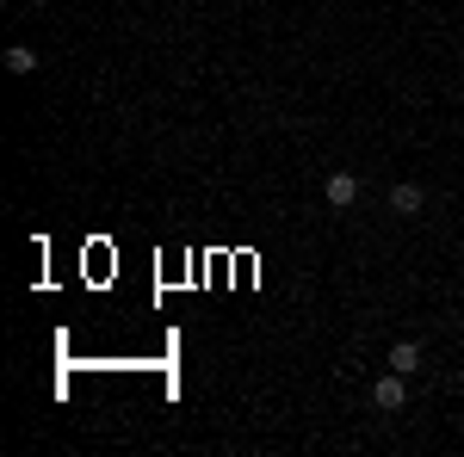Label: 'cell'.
<instances>
[{"label":"cell","instance_id":"cell-2","mask_svg":"<svg viewBox=\"0 0 464 457\" xmlns=\"http://www.w3.org/2000/svg\"><path fill=\"white\" fill-rule=\"evenodd\" d=\"M322 198H328L334 211H347V205L359 198V174H347V167H334V174L322 179Z\"/></svg>","mask_w":464,"mask_h":457},{"label":"cell","instance_id":"cell-1","mask_svg":"<svg viewBox=\"0 0 464 457\" xmlns=\"http://www.w3.org/2000/svg\"><path fill=\"white\" fill-rule=\"evenodd\" d=\"M372 402H378L384 414H396V408L409 402V384H402V371H391V365H384V377L372 384Z\"/></svg>","mask_w":464,"mask_h":457},{"label":"cell","instance_id":"cell-3","mask_svg":"<svg viewBox=\"0 0 464 457\" xmlns=\"http://www.w3.org/2000/svg\"><path fill=\"white\" fill-rule=\"evenodd\" d=\"M391 211L396 216H421L428 211V192H421L415 179H402V186H391Z\"/></svg>","mask_w":464,"mask_h":457},{"label":"cell","instance_id":"cell-5","mask_svg":"<svg viewBox=\"0 0 464 457\" xmlns=\"http://www.w3.org/2000/svg\"><path fill=\"white\" fill-rule=\"evenodd\" d=\"M32 69H37V56L25 50V43H13V50H6V74H19V81H25Z\"/></svg>","mask_w":464,"mask_h":457},{"label":"cell","instance_id":"cell-4","mask_svg":"<svg viewBox=\"0 0 464 457\" xmlns=\"http://www.w3.org/2000/svg\"><path fill=\"white\" fill-rule=\"evenodd\" d=\"M384 365H391V371H402V377H415V371H421V347H415V340H396Z\"/></svg>","mask_w":464,"mask_h":457},{"label":"cell","instance_id":"cell-6","mask_svg":"<svg viewBox=\"0 0 464 457\" xmlns=\"http://www.w3.org/2000/svg\"><path fill=\"white\" fill-rule=\"evenodd\" d=\"M32 6H44V0H32Z\"/></svg>","mask_w":464,"mask_h":457}]
</instances>
